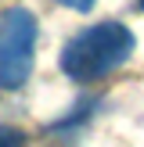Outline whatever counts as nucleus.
<instances>
[{"label": "nucleus", "mask_w": 144, "mask_h": 147, "mask_svg": "<svg viewBox=\"0 0 144 147\" xmlns=\"http://www.w3.org/2000/svg\"><path fill=\"white\" fill-rule=\"evenodd\" d=\"M137 40L122 22H97V25L76 32L61 47L58 68L65 72V79L72 83H94V79L108 76L112 68H119L122 61H130Z\"/></svg>", "instance_id": "obj_1"}, {"label": "nucleus", "mask_w": 144, "mask_h": 147, "mask_svg": "<svg viewBox=\"0 0 144 147\" xmlns=\"http://www.w3.org/2000/svg\"><path fill=\"white\" fill-rule=\"evenodd\" d=\"M36 18L25 7L0 11V90H18L33 72Z\"/></svg>", "instance_id": "obj_2"}, {"label": "nucleus", "mask_w": 144, "mask_h": 147, "mask_svg": "<svg viewBox=\"0 0 144 147\" xmlns=\"http://www.w3.org/2000/svg\"><path fill=\"white\" fill-rule=\"evenodd\" d=\"M0 147H22V133H18V129L0 126Z\"/></svg>", "instance_id": "obj_3"}, {"label": "nucleus", "mask_w": 144, "mask_h": 147, "mask_svg": "<svg viewBox=\"0 0 144 147\" xmlns=\"http://www.w3.org/2000/svg\"><path fill=\"white\" fill-rule=\"evenodd\" d=\"M54 4H61V7H72V11H90L97 0H54Z\"/></svg>", "instance_id": "obj_4"}, {"label": "nucleus", "mask_w": 144, "mask_h": 147, "mask_svg": "<svg viewBox=\"0 0 144 147\" xmlns=\"http://www.w3.org/2000/svg\"><path fill=\"white\" fill-rule=\"evenodd\" d=\"M141 7H144V0H141Z\"/></svg>", "instance_id": "obj_5"}]
</instances>
